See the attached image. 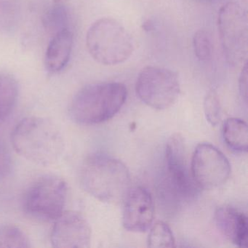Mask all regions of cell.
<instances>
[{"label":"cell","instance_id":"cell-1","mask_svg":"<svg viewBox=\"0 0 248 248\" xmlns=\"http://www.w3.org/2000/svg\"><path fill=\"white\" fill-rule=\"evenodd\" d=\"M17 153L38 165H53L64 152V140L57 126L43 117H27L21 120L11 136Z\"/></svg>","mask_w":248,"mask_h":248},{"label":"cell","instance_id":"cell-2","mask_svg":"<svg viewBox=\"0 0 248 248\" xmlns=\"http://www.w3.org/2000/svg\"><path fill=\"white\" fill-rule=\"evenodd\" d=\"M130 172L123 162L103 154L90 155L81 167L80 182L85 191L100 201H123L130 186Z\"/></svg>","mask_w":248,"mask_h":248},{"label":"cell","instance_id":"cell-3","mask_svg":"<svg viewBox=\"0 0 248 248\" xmlns=\"http://www.w3.org/2000/svg\"><path fill=\"white\" fill-rule=\"evenodd\" d=\"M127 96V88L120 82L91 84L75 95L69 114L75 122L80 124L104 123L121 110Z\"/></svg>","mask_w":248,"mask_h":248},{"label":"cell","instance_id":"cell-4","mask_svg":"<svg viewBox=\"0 0 248 248\" xmlns=\"http://www.w3.org/2000/svg\"><path fill=\"white\" fill-rule=\"evenodd\" d=\"M86 44L93 59L106 66L126 62L134 50L130 33L111 18L97 20L91 26L87 32Z\"/></svg>","mask_w":248,"mask_h":248},{"label":"cell","instance_id":"cell-5","mask_svg":"<svg viewBox=\"0 0 248 248\" xmlns=\"http://www.w3.org/2000/svg\"><path fill=\"white\" fill-rule=\"evenodd\" d=\"M217 27L225 58L232 66L247 62L248 20L246 11L239 4L229 2L220 8Z\"/></svg>","mask_w":248,"mask_h":248},{"label":"cell","instance_id":"cell-6","mask_svg":"<svg viewBox=\"0 0 248 248\" xmlns=\"http://www.w3.org/2000/svg\"><path fill=\"white\" fill-rule=\"evenodd\" d=\"M181 91L178 75L159 66H147L138 76L136 92L139 99L155 109L172 107Z\"/></svg>","mask_w":248,"mask_h":248},{"label":"cell","instance_id":"cell-7","mask_svg":"<svg viewBox=\"0 0 248 248\" xmlns=\"http://www.w3.org/2000/svg\"><path fill=\"white\" fill-rule=\"evenodd\" d=\"M67 195V185L63 179L47 175L30 187L24 197V208L34 217L56 220L63 213Z\"/></svg>","mask_w":248,"mask_h":248},{"label":"cell","instance_id":"cell-8","mask_svg":"<svg viewBox=\"0 0 248 248\" xmlns=\"http://www.w3.org/2000/svg\"><path fill=\"white\" fill-rule=\"evenodd\" d=\"M191 173L199 188L213 189L224 184L231 174L226 156L210 143L199 144L191 159Z\"/></svg>","mask_w":248,"mask_h":248},{"label":"cell","instance_id":"cell-9","mask_svg":"<svg viewBox=\"0 0 248 248\" xmlns=\"http://www.w3.org/2000/svg\"><path fill=\"white\" fill-rule=\"evenodd\" d=\"M167 170L171 188L183 198L194 197L197 192V184L187 167L185 144L180 134L172 135L165 149Z\"/></svg>","mask_w":248,"mask_h":248},{"label":"cell","instance_id":"cell-10","mask_svg":"<svg viewBox=\"0 0 248 248\" xmlns=\"http://www.w3.org/2000/svg\"><path fill=\"white\" fill-rule=\"evenodd\" d=\"M50 239L54 248H88L91 246V226L80 213L63 212L56 220Z\"/></svg>","mask_w":248,"mask_h":248},{"label":"cell","instance_id":"cell-11","mask_svg":"<svg viewBox=\"0 0 248 248\" xmlns=\"http://www.w3.org/2000/svg\"><path fill=\"white\" fill-rule=\"evenodd\" d=\"M123 201L124 229L129 232L142 233L151 228L155 217V203L147 189L143 187L130 188Z\"/></svg>","mask_w":248,"mask_h":248},{"label":"cell","instance_id":"cell-12","mask_svg":"<svg viewBox=\"0 0 248 248\" xmlns=\"http://www.w3.org/2000/svg\"><path fill=\"white\" fill-rule=\"evenodd\" d=\"M220 233L239 248L248 246V218L243 212L231 206L219 207L215 214Z\"/></svg>","mask_w":248,"mask_h":248},{"label":"cell","instance_id":"cell-13","mask_svg":"<svg viewBox=\"0 0 248 248\" xmlns=\"http://www.w3.org/2000/svg\"><path fill=\"white\" fill-rule=\"evenodd\" d=\"M73 47V34L69 29L53 34L46 53V66L48 72H62L70 60Z\"/></svg>","mask_w":248,"mask_h":248},{"label":"cell","instance_id":"cell-14","mask_svg":"<svg viewBox=\"0 0 248 248\" xmlns=\"http://www.w3.org/2000/svg\"><path fill=\"white\" fill-rule=\"evenodd\" d=\"M223 136L225 142L231 149L236 152H248V128L244 120L227 119L223 124Z\"/></svg>","mask_w":248,"mask_h":248},{"label":"cell","instance_id":"cell-15","mask_svg":"<svg viewBox=\"0 0 248 248\" xmlns=\"http://www.w3.org/2000/svg\"><path fill=\"white\" fill-rule=\"evenodd\" d=\"M18 96L16 79L9 74L0 72V121L5 120L11 114Z\"/></svg>","mask_w":248,"mask_h":248},{"label":"cell","instance_id":"cell-16","mask_svg":"<svg viewBox=\"0 0 248 248\" xmlns=\"http://www.w3.org/2000/svg\"><path fill=\"white\" fill-rule=\"evenodd\" d=\"M69 17L66 5L62 2H55L46 13L44 18V24L47 30L55 34L62 30L69 29Z\"/></svg>","mask_w":248,"mask_h":248},{"label":"cell","instance_id":"cell-17","mask_svg":"<svg viewBox=\"0 0 248 248\" xmlns=\"http://www.w3.org/2000/svg\"><path fill=\"white\" fill-rule=\"evenodd\" d=\"M30 240L21 229L14 225L0 226V248H30Z\"/></svg>","mask_w":248,"mask_h":248},{"label":"cell","instance_id":"cell-18","mask_svg":"<svg viewBox=\"0 0 248 248\" xmlns=\"http://www.w3.org/2000/svg\"><path fill=\"white\" fill-rule=\"evenodd\" d=\"M149 248H175L173 233L165 222H156L151 229L148 237Z\"/></svg>","mask_w":248,"mask_h":248},{"label":"cell","instance_id":"cell-19","mask_svg":"<svg viewBox=\"0 0 248 248\" xmlns=\"http://www.w3.org/2000/svg\"><path fill=\"white\" fill-rule=\"evenodd\" d=\"M193 48L197 59L202 62L209 60L213 54L211 37L206 30H198L193 37Z\"/></svg>","mask_w":248,"mask_h":248},{"label":"cell","instance_id":"cell-20","mask_svg":"<svg viewBox=\"0 0 248 248\" xmlns=\"http://www.w3.org/2000/svg\"><path fill=\"white\" fill-rule=\"evenodd\" d=\"M204 110L208 123L212 126L217 125L221 119V106L216 90L211 89L207 93L204 98Z\"/></svg>","mask_w":248,"mask_h":248},{"label":"cell","instance_id":"cell-21","mask_svg":"<svg viewBox=\"0 0 248 248\" xmlns=\"http://www.w3.org/2000/svg\"><path fill=\"white\" fill-rule=\"evenodd\" d=\"M12 158L5 143L0 139V180L5 178L11 172Z\"/></svg>","mask_w":248,"mask_h":248},{"label":"cell","instance_id":"cell-22","mask_svg":"<svg viewBox=\"0 0 248 248\" xmlns=\"http://www.w3.org/2000/svg\"><path fill=\"white\" fill-rule=\"evenodd\" d=\"M239 92L244 101L248 99V63L245 62L242 66V72L239 79Z\"/></svg>","mask_w":248,"mask_h":248}]
</instances>
